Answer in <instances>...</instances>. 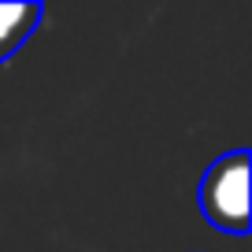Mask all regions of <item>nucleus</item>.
I'll return each mask as SVG.
<instances>
[{
	"instance_id": "1",
	"label": "nucleus",
	"mask_w": 252,
	"mask_h": 252,
	"mask_svg": "<svg viewBox=\"0 0 252 252\" xmlns=\"http://www.w3.org/2000/svg\"><path fill=\"white\" fill-rule=\"evenodd\" d=\"M200 212L212 226L245 234L249 230V152L234 149L219 156L200 178Z\"/></svg>"
},
{
	"instance_id": "2",
	"label": "nucleus",
	"mask_w": 252,
	"mask_h": 252,
	"mask_svg": "<svg viewBox=\"0 0 252 252\" xmlns=\"http://www.w3.org/2000/svg\"><path fill=\"white\" fill-rule=\"evenodd\" d=\"M41 19V4H0V63L33 33Z\"/></svg>"
}]
</instances>
